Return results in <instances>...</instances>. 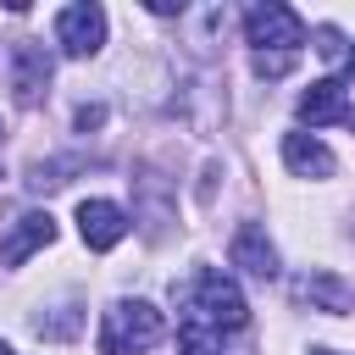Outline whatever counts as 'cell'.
<instances>
[{"label": "cell", "instance_id": "6da1fadb", "mask_svg": "<svg viewBox=\"0 0 355 355\" xmlns=\"http://www.w3.org/2000/svg\"><path fill=\"white\" fill-rule=\"evenodd\" d=\"M178 305H183V322H200L211 333H239L250 322V305H244L239 283L227 272H216V266H205L194 283H183L178 288Z\"/></svg>", "mask_w": 355, "mask_h": 355}, {"label": "cell", "instance_id": "7a4b0ae2", "mask_svg": "<svg viewBox=\"0 0 355 355\" xmlns=\"http://www.w3.org/2000/svg\"><path fill=\"white\" fill-rule=\"evenodd\" d=\"M166 338V316L150 300H111L100 311V355H144Z\"/></svg>", "mask_w": 355, "mask_h": 355}, {"label": "cell", "instance_id": "3957f363", "mask_svg": "<svg viewBox=\"0 0 355 355\" xmlns=\"http://www.w3.org/2000/svg\"><path fill=\"white\" fill-rule=\"evenodd\" d=\"M244 39L255 44V55H294L300 44H305V22H300V11L294 6H283V0H261V6H250V17H244Z\"/></svg>", "mask_w": 355, "mask_h": 355}, {"label": "cell", "instance_id": "277c9868", "mask_svg": "<svg viewBox=\"0 0 355 355\" xmlns=\"http://www.w3.org/2000/svg\"><path fill=\"white\" fill-rule=\"evenodd\" d=\"M105 6H94V0H78V6H61L55 11V44H61V55H72V61H83V55H100V44H105Z\"/></svg>", "mask_w": 355, "mask_h": 355}, {"label": "cell", "instance_id": "5b68a950", "mask_svg": "<svg viewBox=\"0 0 355 355\" xmlns=\"http://www.w3.org/2000/svg\"><path fill=\"white\" fill-rule=\"evenodd\" d=\"M288 294H294V305H311V311H327V316H344V311L355 305V288H349L338 272H327V266L300 272V277L288 283Z\"/></svg>", "mask_w": 355, "mask_h": 355}, {"label": "cell", "instance_id": "8992f818", "mask_svg": "<svg viewBox=\"0 0 355 355\" xmlns=\"http://www.w3.org/2000/svg\"><path fill=\"white\" fill-rule=\"evenodd\" d=\"M50 72H55V61H50V50H44V44H33V39L11 44V89H17V100H22V105H39V100H44Z\"/></svg>", "mask_w": 355, "mask_h": 355}, {"label": "cell", "instance_id": "52a82bcc", "mask_svg": "<svg viewBox=\"0 0 355 355\" xmlns=\"http://www.w3.org/2000/svg\"><path fill=\"white\" fill-rule=\"evenodd\" d=\"M78 233L89 250H116L128 239V211L116 200H83L78 205Z\"/></svg>", "mask_w": 355, "mask_h": 355}, {"label": "cell", "instance_id": "ba28073f", "mask_svg": "<svg viewBox=\"0 0 355 355\" xmlns=\"http://www.w3.org/2000/svg\"><path fill=\"white\" fill-rule=\"evenodd\" d=\"M227 261L244 272V277H277V244L266 239V227L261 222H244L239 233H233V244H227Z\"/></svg>", "mask_w": 355, "mask_h": 355}, {"label": "cell", "instance_id": "9c48e42d", "mask_svg": "<svg viewBox=\"0 0 355 355\" xmlns=\"http://www.w3.org/2000/svg\"><path fill=\"white\" fill-rule=\"evenodd\" d=\"M50 239H55V216H50V211H22V216L11 222V233H6V244H0V266H22V261L39 255Z\"/></svg>", "mask_w": 355, "mask_h": 355}, {"label": "cell", "instance_id": "30bf717a", "mask_svg": "<svg viewBox=\"0 0 355 355\" xmlns=\"http://www.w3.org/2000/svg\"><path fill=\"white\" fill-rule=\"evenodd\" d=\"M349 116V100H344V78H322L300 94V122L305 128H327V122H344Z\"/></svg>", "mask_w": 355, "mask_h": 355}, {"label": "cell", "instance_id": "8fae6325", "mask_svg": "<svg viewBox=\"0 0 355 355\" xmlns=\"http://www.w3.org/2000/svg\"><path fill=\"white\" fill-rule=\"evenodd\" d=\"M283 166L294 178H333V150L316 139V133H283Z\"/></svg>", "mask_w": 355, "mask_h": 355}, {"label": "cell", "instance_id": "7c38bea8", "mask_svg": "<svg viewBox=\"0 0 355 355\" xmlns=\"http://www.w3.org/2000/svg\"><path fill=\"white\" fill-rule=\"evenodd\" d=\"M311 39H316V55H322V61H333V67H355V50L344 44V33H338L333 22H322Z\"/></svg>", "mask_w": 355, "mask_h": 355}, {"label": "cell", "instance_id": "4fadbf2b", "mask_svg": "<svg viewBox=\"0 0 355 355\" xmlns=\"http://www.w3.org/2000/svg\"><path fill=\"white\" fill-rule=\"evenodd\" d=\"M222 349V333L200 327V322H183L178 327V355H216Z\"/></svg>", "mask_w": 355, "mask_h": 355}, {"label": "cell", "instance_id": "5bb4252c", "mask_svg": "<svg viewBox=\"0 0 355 355\" xmlns=\"http://www.w3.org/2000/svg\"><path fill=\"white\" fill-rule=\"evenodd\" d=\"M288 61L294 55H255V72L261 78H277V72H288Z\"/></svg>", "mask_w": 355, "mask_h": 355}, {"label": "cell", "instance_id": "9a60e30c", "mask_svg": "<svg viewBox=\"0 0 355 355\" xmlns=\"http://www.w3.org/2000/svg\"><path fill=\"white\" fill-rule=\"evenodd\" d=\"M155 17H183V0H144Z\"/></svg>", "mask_w": 355, "mask_h": 355}, {"label": "cell", "instance_id": "2e32d148", "mask_svg": "<svg viewBox=\"0 0 355 355\" xmlns=\"http://www.w3.org/2000/svg\"><path fill=\"white\" fill-rule=\"evenodd\" d=\"M100 122H105L100 105H78V128H100Z\"/></svg>", "mask_w": 355, "mask_h": 355}, {"label": "cell", "instance_id": "e0dca14e", "mask_svg": "<svg viewBox=\"0 0 355 355\" xmlns=\"http://www.w3.org/2000/svg\"><path fill=\"white\" fill-rule=\"evenodd\" d=\"M0 355H17V349H11V344H6V338H0Z\"/></svg>", "mask_w": 355, "mask_h": 355}, {"label": "cell", "instance_id": "ac0fdd59", "mask_svg": "<svg viewBox=\"0 0 355 355\" xmlns=\"http://www.w3.org/2000/svg\"><path fill=\"white\" fill-rule=\"evenodd\" d=\"M311 355H344V349H311Z\"/></svg>", "mask_w": 355, "mask_h": 355}, {"label": "cell", "instance_id": "d6986e66", "mask_svg": "<svg viewBox=\"0 0 355 355\" xmlns=\"http://www.w3.org/2000/svg\"><path fill=\"white\" fill-rule=\"evenodd\" d=\"M344 122H349V128H355V111H349V116H344Z\"/></svg>", "mask_w": 355, "mask_h": 355}, {"label": "cell", "instance_id": "ffe728a7", "mask_svg": "<svg viewBox=\"0 0 355 355\" xmlns=\"http://www.w3.org/2000/svg\"><path fill=\"white\" fill-rule=\"evenodd\" d=\"M349 239H355V227H349Z\"/></svg>", "mask_w": 355, "mask_h": 355}]
</instances>
